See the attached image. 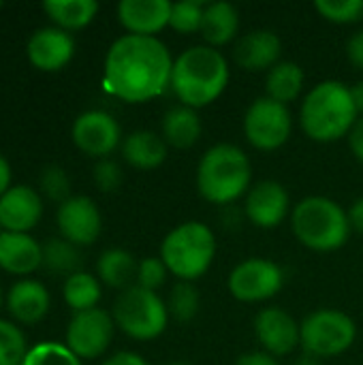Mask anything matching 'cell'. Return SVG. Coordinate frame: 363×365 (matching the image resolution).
I'll return each instance as SVG.
<instances>
[{"label":"cell","instance_id":"cell-40","mask_svg":"<svg viewBox=\"0 0 363 365\" xmlns=\"http://www.w3.org/2000/svg\"><path fill=\"white\" fill-rule=\"evenodd\" d=\"M349 143H351L353 154L363 163V118H359V120L355 122V126L351 128V133H349Z\"/></svg>","mask_w":363,"mask_h":365},{"label":"cell","instance_id":"cell-39","mask_svg":"<svg viewBox=\"0 0 363 365\" xmlns=\"http://www.w3.org/2000/svg\"><path fill=\"white\" fill-rule=\"evenodd\" d=\"M235 365H278V361H276V357H272L265 351H255V353L242 355Z\"/></svg>","mask_w":363,"mask_h":365},{"label":"cell","instance_id":"cell-19","mask_svg":"<svg viewBox=\"0 0 363 365\" xmlns=\"http://www.w3.org/2000/svg\"><path fill=\"white\" fill-rule=\"evenodd\" d=\"M282 53V43L272 30H252L244 34L233 49L235 62L246 71H272Z\"/></svg>","mask_w":363,"mask_h":365},{"label":"cell","instance_id":"cell-3","mask_svg":"<svg viewBox=\"0 0 363 365\" xmlns=\"http://www.w3.org/2000/svg\"><path fill=\"white\" fill-rule=\"evenodd\" d=\"M304 133L321 143H332L351 133L359 113L351 88L340 81L317 83L302 103L300 111Z\"/></svg>","mask_w":363,"mask_h":365},{"label":"cell","instance_id":"cell-24","mask_svg":"<svg viewBox=\"0 0 363 365\" xmlns=\"http://www.w3.org/2000/svg\"><path fill=\"white\" fill-rule=\"evenodd\" d=\"M201 137V120L197 109L190 107H173L163 118V139L167 145L186 150L195 145Z\"/></svg>","mask_w":363,"mask_h":365},{"label":"cell","instance_id":"cell-5","mask_svg":"<svg viewBox=\"0 0 363 365\" xmlns=\"http://www.w3.org/2000/svg\"><path fill=\"white\" fill-rule=\"evenodd\" d=\"M291 227L295 237L310 250L332 252L347 244L351 233L349 214L327 197H306L293 207Z\"/></svg>","mask_w":363,"mask_h":365},{"label":"cell","instance_id":"cell-37","mask_svg":"<svg viewBox=\"0 0 363 365\" xmlns=\"http://www.w3.org/2000/svg\"><path fill=\"white\" fill-rule=\"evenodd\" d=\"M94 184L103 192H113L122 184V169L116 160L103 158L94 165Z\"/></svg>","mask_w":363,"mask_h":365},{"label":"cell","instance_id":"cell-7","mask_svg":"<svg viewBox=\"0 0 363 365\" xmlns=\"http://www.w3.org/2000/svg\"><path fill=\"white\" fill-rule=\"evenodd\" d=\"M113 323L133 340H154L169 323L167 304L154 293L137 284L122 291L113 304Z\"/></svg>","mask_w":363,"mask_h":365},{"label":"cell","instance_id":"cell-22","mask_svg":"<svg viewBox=\"0 0 363 365\" xmlns=\"http://www.w3.org/2000/svg\"><path fill=\"white\" fill-rule=\"evenodd\" d=\"M124 160L141 171L156 169L167 158V141L152 130H135L122 143Z\"/></svg>","mask_w":363,"mask_h":365},{"label":"cell","instance_id":"cell-42","mask_svg":"<svg viewBox=\"0 0 363 365\" xmlns=\"http://www.w3.org/2000/svg\"><path fill=\"white\" fill-rule=\"evenodd\" d=\"M347 214H349L351 229H355V231L363 233V197L362 199H357V201L351 205V210H349Z\"/></svg>","mask_w":363,"mask_h":365},{"label":"cell","instance_id":"cell-4","mask_svg":"<svg viewBox=\"0 0 363 365\" xmlns=\"http://www.w3.org/2000/svg\"><path fill=\"white\" fill-rule=\"evenodd\" d=\"M250 178L248 156L231 143L210 148L197 167V188L205 201L216 205L237 201L250 188Z\"/></svg>","mask_w":363,"mask_h":365},{"label":"cell","instance_id":"cell-28","mask_svg":"<svg viewBox=\"0 0 363 365\" xmlns=\"http://www.w3.org/2000/svg\"><path fill=\"white\" fill-rule=\"evenodd\" d=\"M43 267L51 274L73 276L81 272V252L64 237H53L43 246Z\"/></svg>","mask_w":363,"mask_h":365},{"label":"cell","instance_id":"cell-14","mask_svg":"<svg viewBox=\"0 0 363 365\" xmlns=\"http://www.w3.org/2000/svg\"><path fill=\"white\" fill-rule=\"evenodd\" d=\"M289 210H291L289 192L282 184L274 180H263L255 184L244 201L246 218L261 229L278 227L289 216Z\"/></svg>","mask_w":363,"mask_h":365},{"label":"cell","instance_id":"cell-44","mask_svg":"<svg viewBox=\"0 0 363 365\" xmlns=\"http://www.w3.org/2000/svg\"><path fill=\"white\" fill-rule=\"evenodd\" d=\"M351 96H353V103H355L357 113L363 118V81L355 83V86L351 88Z\"/></svg>","mask_w":363,"mask_h":365},{"label":"cell","instance_id":"cell-31","mask_svg":"<svg viewBox=\"0 0 363 365\" xmlns=\"http://www.w3.org/2000/svg\"><path fill=\"white\" fill-rule=\"evenodd\" d=\"M28 355L21 329L0 319V365H21Z\"/></svg>","mask_w":363,"mask_h":365},{"label":"cell","instance_id":"cell-6","mask_svg":"<svg viewBox=\"0 0 363 365\" xmlns=\"http://www.w3.org/2000/svg\"><path fill=\"white\" fill-rule=\"evenodd\" d=\"M216 257V240L208 225L190 220L182 222L167 233L160 246V259L169 274L180 282H193L201 278Z\"/></svg>","mask_w":363,"mask_h":365},{"label":"cell","instance_id":"cell-17","mask_svg":"<svg viewBox=\"0 0 363 365\" xmlns=\"http://www.w3.org/2000/svg\"><path fill=\"white\" fill-rule=\"evenodd\" d=\"M26 51H28L30 62L39 71L56 73L71 62V58L75 53V41L66 30L41 28L30 36Z\"/></svg>","mask_w":363,"mask_h":365},{"label":"cell","instance_id":"cell-12","mask_svg":"<svg viewBox=\"0 0 363 365\" xmlns=\"http://www.w3.org/2000/svg\"><path fill=\"white\" fill-rule=\"evenodd\" d=\"M73 143L88 156L107 158L120 145V126L107 111H86L73 122Z\"/></svg>","mask_w":363,"mask_h":365},{"label":"cell","instance_id":"cell-46","mask_svg":"<svg viewBox=\"0 0 363 365\" xmlns=\"http://www.w3.org/2000/svg\"><path fill=\"white\" fill-rule=\"evenodd\" d=\"M165 365H190V364H186V361H169V364H165Z\"/></svg>","mask_w":363,"mask_h":365},{"label":"cell","instance_id":"cell-21","mask_svg":"<svg viewBox=\"0 0 363 365\" xmlns=\"http://www.w3.org/2000/svg\"><path fill=\"white\" fill-rule=\"evenodd\" d=\"M11 317L24 325H36L49 312V293L39 280H19L6 297Z\"/></svg>","mask_w":363,"mask_h":365},{"label":"cell","instance_id":"cell-35","mask_svg":"<svg viewBox=\"0 0 363 365\" xmlns=\"http://www.w3.org/2000/svg\"><path fill=\"white\" fill-rule=\"evenodd\" d=\"M39 186L43 190V195L51 201H58L60 205L71 199V178L64 171V167L60 165H49L41 171L39 178Z\"/></svg>","mask_w":363,"mask_h":365},{"label":"cell","instance_id":"cell-9","mask_svg":"<svg viewBox=\"0 0 363 365\" xmlns=\"http://www.w3.org/2000/svg\"><path fill=\"white\" fill-rule=\"evenodd\" d=\"M293 130V118L287 105L263 96L257 98L244 118V135L252 148L272 152L285 145Z\"/></svg>","mask_w":363,"mask_h":365},{"label":"cell","instance_id":"cell-32","mask_svg":"<svg viewBox=\"0 0 363 365\" xmlns=\"http://www.w3.org/2000/svg\"><path fill=\"white\" fill-rule=\"evenodd\" d=\"M203 13H205V4L199 0H182V2H173L171 6V19L169 26L180 32V34H190V32H201V24H203Z\"/></svg>","mask_w":363,"mask_h":365},{"label":"cell","instance_id":"cell-27","mask_svg":"<svg viewBox=\"0 0 363 365\" xmlns=\"http://www.w3.org/2000/svg\"><path fill=\"white\" fill-rule=\"evenodd\" d=\"M267 96L287 105L295 101L304 88V71L295 62H278L270 73H267Z\"/></svg>","mask_w":363,"mask_h":365},{"label":"cell","instance_id":"cell-30","mask_svg":"<svg viewBox=\"0 0 363 365\" xmlns=\"http://www.w3.org/2000/svg\"><path fill=\"white\" fill-rule=\"evenodd\" d=\"M199 308H201V297L193 282H178L171 289L167 299L169 317H173L180 323H188L197 317Z\"/></svg>","mask_w":363,"mask_h":365},{"label":"cell","instance_id":"cell-43","mask_svg":"<svg viewBox=\"0 0 363 365\" xmlns=\"http://www.w3.org/2000/svg\"><path fill=\"white\" fill-rule=\"evenodd\" d=\"M11 188V165L9 160L0 154V197Z\"/></svg>","mask_w":363,"mask_h":365},{"label":"cell","instance_id":"cell-11","mask_svg":"<svg viewBox=\"0 0 363 365\" xmlns=\"http://www.w3.org/2000/svg\"><path fill=\"white\" fill-rule=\"evenodd\" d=\"M113 327V317L101 308L75 312L66 329V346L79 359H96L109 349Z\"/></svg>","mask_w":363,"mask_h":365},{"label":"cell","instance_id":"cell-23","mask_svg":"<svg viewBox=\"0 0 363 365\" xmlns=\"http://www.w3.org/2000/svg\"><path fill=\"white\" fill-rule=\"evenodd\" d=\"M240 32V13L231 2H212L205 4L201 36L210 47H220L231 43Z\"/></svg>","mask_w":363,"mask_h":365},{"label":"cell","instance_id":"cell-18","mask_svg":"<svg viewBox=\"0 0 363 365\" xmlns=\"http://www.w3.org/2000/svg\"><path fill=\"white\" fill-rule=\"evenodd\" d=\"M171 6L169 0H122L118 4V19L128 34L154 36L169 26Z\"/></svg>","mask_w":363,"mask_h":365},{"label":"cell","instance_id":"cell-29","mask_svg":"<svg viewBox=\"0 0 363 365\" xmlns=\"http://www.w3.org/2000/svg\"><path fill=\"white\" fill-rule=\"evenodd\" d=\"M64 302L75 312L96 308V304L101 302V282L88 272H77L68 276L64 280Z\"/></svg>","mask_w":363,"mask_h":365},{"label":"cell","instance_id":"cell-45","mask_svg":"<svg viewBox=\"0 0 363 365\" xmlns=\"http://www.w3.org/2000/svg\"><path fill=\"white\" fill-rule=\"evenodd\" d=\"M293 365H323V364H321V359H319V357H315V355H310V353H304L302 357H297V359H295V364Z\"/></svg>","mask_w":363,"mask_h":365},{"label":"cell","instance_id":"cell-13","mask_svg":"<svg viewBox=\"0 0 363 365\" xmlns=\"http://www.w3.org/2000/svg\"><path fill=\"white\" fill-rule=\"evenodd\" d=\"M58 229L64 240L75 246H90L98 240L103 218L96 203L90 197H71L58 207Z\"/></svg>","mask_w":363,"mask_h":365},{"label":"cell","instance_id":"cell-16","mask_svg":"<svg viewBox=\"0 0 363 365\" xmlns=\"http://www.w3.org/2000/svg\"><path fill=\"white\" fill-rule=\"evenodd\" d=\"M43 216V199L28 186H11L0 197V227L9 233H28Z\"/></svg>","mask_w":363,"mask_h":365},{"label":"cell","instance_id":"cell-20","mask_svg":"<svg viewBox=\"0 0 363 365\" xmlns=\"http://www.w3.org/2000/svg\"><path fill=\"white\" fill-rule=\"evenodd\" d=\"M0 267L24 276L43 267V246L28 233H0Z\"/></svg>","mask_w":363,"mask_h":365},{"label":"cell","instance_id":"cell-1","mask_svg":"<svg viewBox=\"0 0 363 365\" xmlns=\"http://www.w3.org/2000/svg\"><path fill=\"white\" fill-rule=\"evenodd\" d=\"M173 58L156 36L124 34L107 51L103 83L126 103H145L171 86Z\"/></svg>","mask_w":363,"mask_h":365},{"label":"cell","instance_id":"cell-25","mask_svg":"<svg viewBox=\"0 0 363 365\" xmlns=\"http://www.w3.org/2000/svg\"><path fill=\"white\" fill-rule=\"evenodd\" d=\"M137 269H139V263L135 261V257L122 248L105 250L96 263L98 278L107 287L120 289V291H126L128 287H133V280H137Z\"/></svg>","mask_w":363,"mask_h":365},{"label":"cell","instance_id":"cell-33","mask_svg":"<svg viewBox=\"0 0 363 365\" xmlns=\"http://www.w3.org/2000/svg\"><path fill=\"white\" fill-rule=\"evenodd\" d=\"M21 365H81L79 357L58 342H41L32 346Z\"/></svg>","mask_w":363,"mask_h":365},{"label":"cell","instance_id":"cell-41","mask_svg":"<svg viewBox=\"0 0 363 365\" xmlns=\"http://www.w3.org/2000/svg\"><path fill=\"white\" fill-rule=\"evenodd\" d=\"M103 365H150V364H148L141 355L124 351V353H118V355L109 357V359H107Z\"/></svg>","mask_w":363,"mask_h":365},{"label":"cell","instance_id":"cell-36","mask_svg":"<svg viewBox=\"0 0 363 365\" xmlns=\"http://www.w3.org/2000/svg\"><path fill=\"white\" fill-rule=\"evenodd\" d=\"M167 274H169V269H167V265L163 263L160 257H148V259L139 261L135 284L145 289V291H154L156 293V289L165 284Z\"/></svg>","mask_w":363,"mask_h":365},{"label":"cell","instance_id":"cell-49","mask_svg":"<svg viewBox=\"0 0 363 365\" xmlns=\"http://www.w3.org/2000/svg\"><path fill=\"white\" fill-rule=\"evenodd\" d=\"M0 233H2V231H0Z\"/></svg>","mask_w":363,"mask_h":365},{"label":"cell","instance_id":"cell-2","mask_svg":"<svg viewBox=\"0 0 363 365\" xmlns=\"http://www.w3.org/2000/svg\"><path fill=\"white\" fill-rule=\"evenodd\" d=\"M229 83L225 56L210 45H195L173 60L171 90L184 107L199 109L214 103Z\"/></svg>","mask_w":363,"mask_h":365},{"label":"cell","instance_id":"cell-34","mask_svg":"<svg viewBox=\"0 0 363 365\" xmlns=\"http://www.w3.org/2000/svg\"><path fill=\"white\" fill-rule=\"evenodd\" d=\"M315 6L334 24H355L363 17V0H317Z\"/></svg>","mask_w":363,"mask_h":365},{"label":"cell","instance_id":"cell-8","mask_svg":"<svg viewBox=\"0 0 363 365\" xmlns=\"http://www.w3.org/2000/svg\"><path fill=\"white\" fill-rule=\"evenodd\" d=\"M304 353H310L319 359L336 357L349 351L355 342L357 327L351 317L340 310H317L304 319L300 325Z\"/></svg>","mask_w":363,"mask_h":365},{"label":"cell","instance_id":"cell-47","mask_svg":"<svg viewBox=\"0 0 363 365\" xmlns=\"http://www.w3.org/2000/svg\"><path fill=\"white\" fill-rule=\"evenodd\" d=\"M0 302H2V291H0Z\"/></svg>","mask_w":363,"mask_h":365},{"label":"cell","instance_id":"cell-15","mask_svg":"<svg viewBox=\"0 0 363 365\" xmlns=\"http://www.w3.org/2000/svg\"><path fill=\"white\" fill-rule=\"evenodd\" d=\"M255 334L272 357H285L302 344L300 323L282 308H265L255 319Z\"/></svg>","mask_w":363,"mask_h":365},{"label":"cell","instance_id":"cell-38","mask_svg":"<svg viewBox=\"0 0 363 365\" xmlns=\"http://www.w3.org/2000/svg\"><path fill=\"white\" fill-rule=\"evenodd\" d=\"M347 56H349L351 64H355L357 68H363V30L351 36V41L347 45Z\"/></svg>","mask_w":363,"mask_h":365},{"label":"cell","instance_id":"cell-26","mask_svg":"<svg viewBox=\"0 0 363 365\" xmlns=\"http://www.w3.org/2000/svg\"><path fill=\"white\" fill-rule=\"evenodd\" d=\"M43 11L56 24V28L68 32V30H79L94 19L98 13V2L96 0H45Z\"/></svg>","mask_w":363,"mask_h":365},{"label":"cell","instance_id":"cell-48","mask_svg":"<svg viewBox=\"0 0 363 365\" xmlns=\"http://www.w3.org/2000/svg\"><path fill=\"white\" fill-rule=\"evenodd\" d=\"M0 9H2V2H0Z\"/></svg>","mask_w":363,"mask_h":365},{"label":"cell","instance_id":"cell-10","mask_svg":"<svg viewBox=\"0 0 363 365\" xmlns=\"http://www.w3.org/2000/svg\"><path fill=\"white\" fill-rule=\"evenodd\" d=\"M285 274L280 265L267 259H248L229 274V291L240 302H265L280 293Z\"/></svg>","mask_w":363,"mask_h":365}]
</instances>
